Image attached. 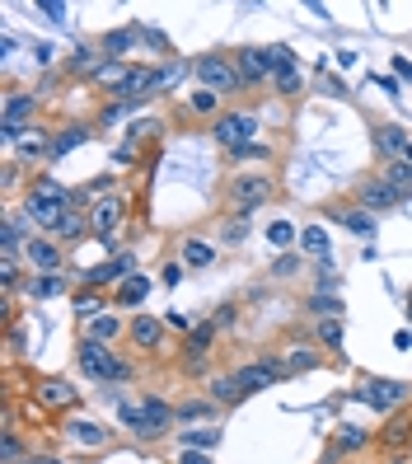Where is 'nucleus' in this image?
Returning <instances> with one entry per match:
<instances>
[{
	"instance_id": "obj_60",
	"label": "nucleus",
	"mask_w": 412,
	"mask_h": 464,
	"mask_svg": "<svg viewBox=\"0 0 412 464\" xmlns=\"http://www.w3.org/2000/svg\"><path fill=\"white\" fill-rule=\"evenodd\" d=\"M407 459H412V446H407Z\"/></svg>"
},
{
	"instance_id": "obj_47",
	"label": "nucleus",
	"mask_w": 412,
	"mask_h": 464,
	"mask_svg": "<svg viewBox=\"0 0 412 464\" xmlns=\"http://www.w3.org/2000/svg\"><path fill=\"white\" fill-rule=\"evenodd\" d=\"M244 239H249V221H244V216H225L221 244H244Z\"/></svg>"
},
{
	"instance_id": "obj_23",
	"label": "nucleus",
	"mask_w": 412,
	"mask_h": 464,
	"mask_svg": "<svg viewBox=\"0 0 412 464\" xmlns=\"http://www.w3.org/2000/svg\"><path fill=\"white\" fill-rule=\"evenodd\" d=\"M150 291H155V282L146 277V272H131V277H127L122 286H113L108 295H113V310H118V314H122V310L141 314V310H146V300H150Z\"/></svg>"
},
{
	"instance_id": "obj_29",
	"label": "nucleus",
	"mask_w": 412,
	"mask_h": 464,
	"mask_svg": "<svg viewBox=\"0 0 412 464\" xmlns=\"http://www.w3.org/2000/svg\"><path fill=\"white\" fill-rule=\"evenodd\" d=\"M225 108H230V103H225L221 94H216V90H202V85L183 99V113H187V118H206V122H216V118L225 113Z\"/></svg>"
},
{
	"instance_id": "obj_30",
	"label": "nucleus",
	"mask_w": 412,
	"mask_h": 464,
	"mask_svg": "<svg viewBox=\"0 0 412 464\" xmlns=\"http://www.w3.org/2000/svg\"><path fill=\"white\" fill-rule=\"evenodd\" d=\"M221 422V403L216 399H183L178 403V427H211Z\"/></svg>"
},
{
	"instance_id": "obj_51",
	"label": "nucleus",
	"mask_w": 412,
	"mask_h": 464,
	"mask_svg": "<svg viewBox=\"0 0 412 464\" xmlns=\"http://www.w3.org/2000/svg\"><path fill=\"white\" fill-rule=\"evenodd\" d=\"M183 272H187L183 258H169V263L159 267V286H178V282H183Z\"/></svg>"
},
{
	"instance_id": "obj_49",
	"label": "nucleus",
	"mask_w": 412,
	"mask_h": 464,
	"mask_svg": "<svg viewBox=\"0 0 412 464\" xmlns=\"http://www.w3.org/2000/svg\"><path fill=\"white\" fill-rule=\"evenodd\" d=\"M206 319H211V324H216V329H221V334H230L235 324H239V305H216V310H211Z\"/></svg>"
},
{
	"instance_id": "obj_54",
	"label": "nucleus",
	"mask_w": 412,
	"mask_h": 464,
	"mask_svg": "<svg viewBox=\"0 0 412 464\" xmlns=\"http://www.w3.org/2000/svg\"><path fill=\"white\" fill-rule=\"evenodd\" d=\"M394 347H398V352H412V329H398V334H394Z\"/></svg>"
},
{
	"instance_id": "obj_38",
	"label": "nucleus",
	"mask_w": 412,
	"mask_h": 464,
	"mask_svg": "<svg viewBox=\"0 0 412 464\" xmlns=\"http://www.w3.org/2000/svg\"><path fill=\"white\" fill-rule=\"evenodd\" d=\"M300 249H305L310 258H319V263H323L328 254H333V239H328V226H319V221H314V226L300 230Z\"/></svg>"
},
{
	"instance_id": "obj_12",
	"label": "nucleus",
	"mask_w": 412,
	"mask_h": 464,
	"mask_svg": "<svg viewBox=\"0 0 412 464\" xmlns=\"http://www.w3.org/2000/svg\"><path fill=\"white\" fill-rule=\"evenodd\" d=\"M62 441L75 446V450L99 455V450L113 446V431H108L103 422H94V418H85V413H71V418H62Z\"/></svg>"
},
{
	"instance_id": "obj_43",
	"label": "nucleus",
	"mask_w": 412,
	"mask_h": 464,
	"mask_svg": "<svg viewBox=\"0 0 412 464\" xmlns=\"http://www.w3.org/2000/svg\"><path fill=\"white\" fill-rule=\"evenodd\" d=\"M300 239V230H295V221H272L267 226V244L272 249H282V254H291V244Z\"/></svg>"
},
{
	"instance_id": "obj_11",
	"label": "nucleus",
	"mask_w": 412,
	"mask_h": 464,
	"mask_svg": "<svg viewBox=\"0 0 412 464\" xmlns=\"http://www.w3.org/2000/svg\"><path fill=\"white\" fill-rule=\"evenodd\" d=\"M282 380H286L282 352H263V357L235 366V385H239L244 399H249V394H263V390H272V385H282Z\"/></svg>"
},
{
	"instance_id": "obj_21",
	"label": "nucleus",
	"mask_w": 412,
	"mask_h": 464,
	"mask_svg": "<svg viewBox=\"0 0 412 464\" xmlns=\"http://www.w3.org/2000/svg\"><path fill=\"white\" fill-rule=\"evenodd\" d=\"M80 338L103 343V347H118V343H127V319H122L118 310H103V314H94V319L80 324Z\"/></svg>"
},
{
	"instance_id": "obj_7",
	"label": "nucleus",
	"mask_w": 412,
	"mask_h": 464,
	"mask_svg": "<svg viewBox=\"0 0 412 464\" xmlns=\"http://www.w3.org/2000/svg\"><path fill=\"white\" fill-rule=\"evenodd\" d=\"M192 75H197L202 90H216L221 99L244 94V80H239V71H235V57H230V52H202V57L192 62Z\"/></svg>"
},
{
	"instance_id": "obj_6",
	"label": "nucleus",
	"mask_w": 412,
	"mask_h": 464,
	"mask_svg": "<svg viewBox=\"0 0 412 464\" xmlns=\"http://www.w3.org/2000/svg\"><path fill=\"white\" fill-rule=\"evenodd\" d=\"M263 136V118H258V108H225L221 118L211 122V141L221 146L225 155L239 150V146H249Z\"/></svg>"
},
{
	"instance_id": "obj_59",
	"label": "nucleus",
	"mask_w": 412,
	"mask_h": 464,
	"mask_svg": "<svg viewBox=\"0 0 412 464\" xmlns=\"http://www.w3.org/2000/svg\"><path fill=\"white\" fill-rule=\"evenodd\" d=\"M407 324H412V291H407Z\"/></svg>"
},
{
	"instance_id": "obj_22",
	"label": "nucleus",
	"mask_w": 412,
	"mask_h": 464,
	"mask_svg": "<svg viewBox=\"0 0 412 464\" xmlns=\"http://www.w3.org/2000/svg\"><path fill=\"white\" fill-rule=\"evenodd\" d=\"M80 282H71L66 272H29L24 277V295L29 300H62V295H75Z\"/></svg>"
},
{
	"instance_id": "obj_1",
	"label": "nucleus",
	"mask_w": 412,
	"mask_h": 464,
	"mask_svg": "<svg viewBox=\"0 0 412 464\" xmlns=\"http://www.w3.org/2000/svg\"><path fill=\"white\" fill-rule=\"evenodd\" d=\"M108 394H113V403H118V422L136 436V441L155 446V441H164V436H174L178 403H169L164 394H141V399H127L118 390H108Z\"/></svg>"
},
{
	"instance_id": "obj_27",
	"label": "nucleus",
	"mask_w": 412,
	"mask_h": 464,
	"mask_svg": "<svg viewBox=\"0 0 412 464\" xmlns=\"http://www.w3.org/2000/svg\"><path fill=\"white\" fill-rule=\"evenodd\" d=\"M52 239H57L62 249H75V244H85V239H94V226H90V211H80V207H66V216H62V226L52 230Z\"/></svg>"
},
{
	"instance_id": "obj_28",
	"label": "nucleus",
	"mask_w": 412,
	"mask_h": 464,
	"mask_svg": "<svg viewBox=\"0 0 412 464\" xmlns=\"http://www.w3.org/2000/svg\"><path fill=\"white\" fill-rule=\"evenodd\" d=\"M370 446H379V436L375 431H366V427H356V422H342L338 431H333V450L347 459V455H361V450H370Z\"/></svg>"
},
{
	"instance_id": "obj_42",
	"label": "nucleus",
	"mask_w": 412,
	"mask_h": 464,
	"mask_svg": "<svg viewBox=\"0 0 412 464\" xmlns=\"http://www.w3.org/2000/svg\"><path fill=\"white\" fill-rule=\"evenodd\" d=\"M272 85H277L282 99H295L300 90H305V75H300V66H282L277 75H272Z\"/></svg>"
},
{
	"instance_id": "obj_55",
	"label": "nucleus",
	"mask_w": 412,
	"mask_h": 464,
	"mask_svg": "<svg viewBox=\"0 0 412 464\" xmlns=\"http://www.w3.org/2000/svg\"><path fill=\"white\" fill-rule=\"evenodd\" d=\"M24 464H66V459H57V455H38V450H34V455L24 459Z\"/></svg>"
},
{
	"instance_id": "obj_34",
	"label": "nucleus",
	"mask_w": 412,
	"mask_h": 464,
	"mask_svg": "<svg viewBox=\"0 0 412 464\" xmlns=\"http://www.w3.org/2000/svg\"><path fill=\"white\" fill-rule=\"evenodd\" d=\"M206 399H216L221 408H239L244 394H239V385H235V371H216V375L206 380Z\"/></svg>"
},
{
	"instance_id": "obj_41",
	"label": "nucleus",
	"mask_w": 412,
	"mask_h": 464,
	"mask_svg": "<svg viewBox=\"0 0 412 464\" xmlns=\"http://www.w3.org/2000/svg\"><path fill=\"white\" fill-rule=\"evenodd\" d=\"M159 136H164V122L159 118H136L127 127V141L122 146H146V141H159Z\"/></svg>"
},
{
	"instance_id": "obj_32",
	"label": "nucleus",
	"mask_w": 412,
	"mask_h": 464,
	"mask_svg": "<svg viewBox=\"0 0 412 464\" xmlns=\"http://www.w3.org/2000/svg\"><path fill=\"white\" fill-rule=\"evenodd\" d=\"M225 160H230V165H258V169H272V165H277V146H272V141H263V136H258V141H249V146L230 150Z\"/></svg>"
},
{
	"instance_id": "obj_48",
	"label": "nucleus",
	"mask_w": 412,
	"mask_h": 464,
	"mask_svg": "<svg viewBox=\"0 0 412 464\" xmlns=\"http://www.w3.org/2000/svg\"><path fill=\"white\" fill-rule=\"evenodd\" d=\"M164 324H169V334H178V338H187L192 329H197L202 319H192V314H183V310H169L164 314Z\"/></svg>"
},
{
	"instance_id": "obj_3",
	"label": "nucleus",
	"mask_w": 412,
	"mask_h": 464,
	"mask_svg": "<svg viewBox=\"0 0 412 464\" xmlns=\"http://www.w3.org/2000/svg\"><path fill=\"white\" fill-rule=\"evenodd\" d=\"M75 371L99 390H122L136 380V362H127L118 347H103L90 338H75Z\"/></svg>"
},
{
	"instance_id": "obj_35",
	"label": "nucleus",
	"mask_w": 412,
	"mask_h": 464,
	"mask_svg": "<svg viewBox=\"0 0 412 464\" xmlns=\"http://www.w3.org/2000/svg\"><path fill=\"white\" fill-rule=\"evenodd\" d=\"M342 334H347V319H314V343L333 352V362H342Z\"/></svg>"
},
{
	"instance_id": "obj_14",
	"label": "nucleus",
	"mask_w": 412,
	"mask_h": 464,
	"mask_svg": "<svg viewBox=\"0 0 412 464\" xmlns=\"http://www.w3.org/2000/svg\"><path fill=\"white\" fill-rule=\"evenodd\" d=\"M127 216H131V198H127V193H108V198H99V202L90 207L94 239H113V235H122Z\"/></svg>"
},
{
	"instance_id": "obj_24",
	"label": "nucleus",
	"mask_w": 412,
	"mask_h": 464,
	"mask_svg": "<svg viewBox=\"0 0 412 464\" xmlns=\"http://www.w3.org/2000/svg\"><path fill=\"white\" fill-rule=\"evenodd\" d=\"M52 141H57V131H52V127H34L14 146V165H24V169H29V165H52Z\"/></svg>"
},
{
	"instance_id": "obj_50",
	"label": "nucleus",
	"mask_w": 412,
	"mask_h": 464,
	"mask_svg": "<svg viewBox=\"0 0 412 464\" xmlns=\"http://www.w3.org/2000/svg\"><path fill=\"white\" fill-rule=\"evenodd\" d=\"M295 272H300V254H277V263H272V277L286 282V277H295Z\"/></svg>"
},
{
	"instance_id": "obj_45",
	"label": "nucleus",
	"mask_w": 412,
	"mask_h": 464,
	"mask_svg": "<svg viewBox=\"0 0 412 464\" xmlns=\"http://www.w3.org/2000/svg\"><path fill=\"white\" fill-rule=\"evenodd\" d=\"M305 310H310L314 319H342V300H338V295H319V291H314V295L305 300Z\"/></svg>"
},
{
	"instance_id": "obj_25",
	"label": "nucleus",
	"mask_w": 412,
	"mask_h": 464,
	"mask_svg": "<svg viewBox=\"0 0 412 464\" xmlns=\"http://www.w3.org/2000/svg\"><path fill=\"white\" fill-rule=\"evenodd\" d=\"M375 436H379V450H389L394 459H403V455H407V446H412V413L403 408V413L384 418V427H379Z\"/></svg>"
},
{
	"instance_id": "obj_56",
	"label": "nucleus",
	"mask_w": 412,
	"mask_h": 464,
	"mask_svg": "<svg viewBox=\"0 0 412 464\" xmlns=\"http://www.w3.org/2000/svg\"><path fill=\"white\" fill-rule=\"evenodd\" d=\"M118 165H136V146H122L118 150Z\"/></svg>"
},
{
	"instance_id": "obj_8",
	"label": "nucleus",
	"mask_w": 412,
	"mask_h": 464,
	"mask_svg": "<svg viewBox=\"0 0 412 464\" xmlns=\"http://www.w3.org/2000/svg\"><path fill=\"white\" fill-rule=\"evenodd\" d=\"M29 394H34V403L43 408V413H52V418H71V413H80V403H85V394H80L66 375H34Z\"/></svg>"
},
{
	"instance_id": "obj_9",
	"label": "nucleus",
	"mask_w": 412,
	"mask_h": 464,
	"mask_svg": "<svg viewBox=\"0 0 412 464\" xmlns=\"http://www.w3.org/2000/svg\"><path fill=\"white\" fill-rule=\"evenodd\" d=\"M216 343H221V329H216L211 319H202L197 329H192L187 338H183V347H178V366H183V375H192V380H211L216 371H211V357H216Z\"/></svg>"
},
{
	"instance_id": "obj_31",
	"label": "nucleus",
	"mask_w": 412,
	"mask_h": 464,
	"mask_svg": "<svg viewBox=\"0 0 412 464\" xmlns=\"http://www.w3.org/2000/svg\"><path fill=\"white\" fill-rule=\"evenodd\" d=\"M90 136H94V122H66V127H57V141H52V165L66 160L75 146H85Z\"/></svg>"
},
{
	"instance_id": "obj_58",
	"label": "nucleus",
	"mask_w": 412,
	"mask_h": 464,
	"mask_svg": "<svg viewBox=\"0 0 412 464\" xmlns=\"http://www.w3.org/2000/svg\"><path fill=\"white\" fill-rule=\"evenodd\" d=\"M319 464H342V455H338V450H328V455H323Z\"/></svg>"
},
{
	"instance_id": "obj_46",
	"label": "nucleus",
	"mask_w": 412,
	"mask_h": 464,
	"mask_svg": "<svg viewBox=\"0 0 412 464\" xmlns=\"http://www.w3.org/2000/svg\"><path fill=\"white\" fill-rule=\"evenodd\" d=\"M19 286H24V277H19V258H0V291L14 295Z\"/></svg>"
},
{
	"instance_id": "obj_52",
	"label": "nucleus",
	"mask_w": 412,
	"mask_h": 464,
	"mask_svg": "<svg viewBox=\"0 0 412 464\" xmlns=\"http://www.w3.org/2000/svg\"><path fill=\"white\" fill-rule=\"evenodd\" d=\"M174 464H216V459H211V450H178Z\"/></svg>"
},
{
	"instance_id": "obj_26",
	"label": "nucleus",
	"mask_w": 412,
	"mask_h": 464,
	"mask_svg": "<svg viewBox=\"0 0 412 464\" xmlns=\"http://www.w3.org/2000/svg\"><path fill=\"white\" fill-rule=\"evenodd\" d=\"M38 108H43V94H29V90H10V94H5V108H0V122L34 127Z\"/></svg>"
},
{
	"instance_id": "obj_4",
	"label": "nucleus",
	"mask_w": 412,
	"mask_h": 464,
	"mask_svg": "<svg viewBox=\"0 0 412 464\" xmlns=\"http://www.w3.org/2000/svg\"><path fill=\"white\" fill-rule=\"evenodd\" d=\"M282 193V183L272 169H239L225 179V207L230 216H244V221H254L258 207H272Z\"/></svg>"
},
{
	"instance_id": "obj_61",
	"label": "nucleus",
	"mask_w": 412,
	"mask_h": 464,
	"mask_svg": "<svg viewBox=\"0 0 412 464\" xmlns=\"http://www.w3.org/2000/svg\"><path fill=\"white\" fill-rule=\"evenodd\" d=\"M394 464H398V459H394Z\"/></svg>"
},
{
	"instance_id": "obj_20",
	"label": "nucleus",
	"mask_w": 412,
	"mask_h": 464,
	"mask_svg": "<svg viewBox=\"0 0 412 464\" xmlns=\"http://www.w3.org/2000/svg\"><path fill=\"white\" fill-rule=\"evenodd\" d=\"M282 366H286V380L291 375H310V371H323L328 366V352L319 347V343H286V352H282Z\"/></svg>"
},
{
	"instance_id": "obj_40",
	"label": "nucleus",
	"mask_w": 412,
	"mask_h": 464,
	"mask_svg": "<svg viewBox=\"0 0 412 464\" xmlns=\"http://www.w3.org/2000/svg\"><path fill=\"white\" fill-rule=\"evenodd\" d=\"M34 450L29 446H24V436H19V427L10 422L5 427V436H0V464H24V459H29Z\"/></svg>"
},
{
	"instance_id": "obj_19",
	"label": "nucleus",
	"mask_w": 412,
	"mask_h": 464,
	"mask_svg": "<svg viewBox=\"0 0 412 464\" xmlns=\"http://www.w3.org/2000/svg\"><path fill=\"white\" fill-rule=\"evenodd\" d=\"M24 263H29V272H66V249L52 235H34L24 249Z\"/></svg>"
},
{
	"instance_id": "obj_37",
	"label": "nucleus",
	"mask_w": 412,
	"mask_h": 464,
	"mask_svg": "<svg viewBox=\"0 0 412 464\" xmlns=\"http://www.w3.org/2000/svg\"><path fill=\"white\" fill-rule=\"evenodd\" d=\"M103 66V47H94V43H80L75 52H71V57H66V75H94Z\"/></svg>"
},
{
	"instance_id": "obj_18",
	"label": "nucleus",
	"mask_w": 412,
	"mask_h": 464,
	"mask_svg": "<svg viewBox=\"0 0 412 464\" xmlns=\"http://www.w3.org/2000/svg\"><path fill=\"white\" fill-rule=\"evenodd\" d=\"M230 57H235V71L244 80V90H258V85H267V80L277 75L267 47H239V52H230Z\"/></svg>"
},
{
	"instance_id": "obj_57",
	"label": "nucleus",
	"mask_w": 412,
	"mask_h": 464,
	"mask_svg": "<svg viewBox=\"0 0 412 464\" xmlns=\"http://www.w3.org/2000/svg\"><path fill=\"white\" fill-rule=\"evenodd\" d=\"M394 71H398V75H407V80H412V62H407V57H394Z\"/></svg>"
},
{
	"instance_id": "obj_5",
	"label": "nucleus",
	"mask_w": 412,
	"mask_h": 464,
	"mask_svg": "<svg viewBox=\"0 0 412 464\" xmlns=\"http://www.w3.org/2000/svg\"><path fill=\"white\" fill-rule=\"evenodd\" d=\"M351 399L366 403L375 418H394V413H403V408L412 403V385L407 380H394V375H361L356 390H351Z\"/></svg>"
},
{
	"instance_id": "obj_53",
	"label": "nucleus",
	"mask_w": 412,
	"mask_h": 464,
	"mask_svg": "<svg viewBox=\"0 0 412 464\" xmlns=\"http://www.w3.org/2000/svg\"><path fill=\"white\" fill-rule=\"evenodd\" d=\"M19 183H24V165H10V169H5V188H10V193H14Z\"/></svg>"
},
{
	"instance_id": "obj_39",
	"label": "nucleus",
	"mask_w": 412,
	"mask_h": 464,
	"mask_svg": "<svg viewBox=\"0 0 412 464\" xmlns=\"http://www.w3.org/2000/svg\"><path fill=\"white\" fill-rule=\"evenodd\" d=\"M216 263V244L202 235H187L183 239V267H211Z\"/></svg>"
},
{
	"instance_id": "obj_15",
	"label": "nucleus",
	"mask_w": 412,
	"mask_h": 464,
	"mask_svg": "<svg viewBox=\"0 0 412 464\" xmlns=\"http://www.w3.org/2000/svg\"><path fill=\"white\" fill-rule=\"evenodd\" d=\"M370 150L379 155V165H394V160L412 165V131L398 122H379V127H370Z\"/></svg>"
},
{
	"instance_id": "obj_33",
	"label": "nucleus",
	"mask_w": 412,
	"mask_h": 464,
	"mask_svg": "<svg viewBox=\"0 0 412 464\" xmlns=\"http://www.w3.org/2000/svg\"><path fill=\"white\" fill-rule=\"evenodd\" d=\"M71 310L80 314V324H85V319H94V314H103V310H113V295H108V291H90V286H75Z\"/></svg>"
},
{
	"instance_id": "obj_10",
	"label": "nucleus",
	"mask_w": 412,
	"mask_h": 464,
	"mask_svg": "<svg viewBox=\"0 0 412 464\" xmlns=\"http://www.w3.org/2000/svg\"><path fill=\"white\" fill-rule=\"evenodd\" d=\"M351 202H356V207H366L370 216H384V211H403V207H407V198H403L398 188H394L389 179H384L379 169L356 179V188H351Z\"/></svg>"
},
{
	"instance_id": "obj_2",
	"label": "nucleus",
	"mask_w": 412,
	"mask_h": 464,
	"mask_svg": "<svg viewBox=\"0 0 412 464\" xmlns=\"http://www.w3.org/2000/svg\"><path fill=\"white\" fill-rule=\"evenodd\" d=\"M66 207H71V188L57 183L52 174H34L29 179V193H24V202H19V216L29 221L34 235H52V230L62 226Z\"/></svg>"
},
{
	"instance_id": "obj_44",
	"label": "nucleus",
	"mask_w": 412,
	"mask_h": 464,
	"mask_svg": "<svg viewBox=\"0 0 412 464\" xmlns=\"http://www.w3.org/2000/svg\"><path fill=\"white\" fill-rule=\"evenodd\" d=\"M379 174L389 179L403 198H412V165H407V160H394V165H379Z\"/></svg>"
},
{
	"instance_id": "obj_16",
	"label": "nucleus",
	"mask_w": 412,
	"mask_h": 464,
	"mask_svg": "<svg viewBox=\"0 0 412 464\" xmlns=\"http://www.w3.org/2000/svg\"><path fill=\"white\" fill-rule=\"evenodd\" d=\"M136 272V254L127 249V254H118V258H103V263H94V267H85L80 272V286H90V291H113V286H122L127 277Z\"/></svg>"
},
{
	"instance_id": "obj_17",
	"label": "nucleus",
	"mask_w": 412,
	"mask_h": 464,
	"mask_svg": "<svg viewBox=\"0 0 412 464\" xmlns=\"http://www.w3.org/2000/svg\"><path fill=\"white\" fill-rule=\"evenodd\" d=\"M323 221L342 226V230L356 235V239H375V230H379V216H370L366 207H356L351 198H347V202H328V207H323Z\"/></svg>"
},
{
	"instance_id": "obj_13",
	"label": "nucleus",
	"mask_w": 412,
	"mask_h": 464,
	"mask_svg": "<svg viewBox=\"0 0 412 464\" xmlns=\"http://www.w3.org/2000/svg\"><path fill=\"white\" fill-rule=\"evenodd\" d=\"M164 343H169V324H164V314L141 310V314L127 319V347L131 352H155V357H159Z\"/></svg>"
},
{
	"instance_id": "obj_36",
	"label": "nucleus",
	"mask_w": 412,
	"mask_h": 464,
	"mask_svg": "<svg viewBox=\"0 0 412 464\" xmlns=\"http://www.w3.org/2000/svg\"><path fill=\"white\" fill-rule=\"evenodd\" d=\"M221 446V422L211 427H183L178 431V450H216Z\"/></svg>"
}]
</instances>
